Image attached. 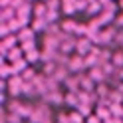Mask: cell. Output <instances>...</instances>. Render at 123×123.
<instances>
[{
	"instance_id": "obj_1",
	"label": "cell",
	"mask_w": 123,
	"mask_h": 123,
	"mask_svg": "<svg viewBox=\"0 0 123 123\" xmlns=\"http://www.w3.org/2000/svg\"><path fill=\"white\" fill-rule=\"evenodd\" d=\"M81 68H86V60L81 56H75L74 60H70V70H81Z\"/></svg>"
},
{
	"instance_id": "obj_2",
	"label": "cell",
	"mask_w": 123,
	"mask_h": 123,
	"mask_svg": "<svg viewBox=\"0 0 123 123\" xmlns=\"http://www.w3.org/2000/svg\"><path fill=\"white\" fill-rule=\"evenodd\" d=\"M89 78H91V80H97V81H103V80H105V72L101 70V68H97V66H95V68H91Z\"/></svg>"
},
{
	"instance_id": "obj_3",
	"label": "cell",
	"mask_w": 123,
	"mask_h": 123,
	"mask_svg": "<svg viewBox=\"0 0 123 123\" xmlns=\"http://www.w3.org/2000/svg\"><path fill=\"white\" fill-rule=\"evenodd\" d=\"M111 64L115 66V68H123V52H117V54H113L111 56Z\"/></svg>"
},
{
	"instance_id": "obj_4",
	"label": "cell",
	"mask_w": 123,
	"mask_h": 123,
	"mask_svg": "<svg viewBox=\"0 0 123 123\" xmlns=\"http://www.w3.org/2000/svg\"><path fill=\"white\" fill-rule=\"evenodd\" d=\"M75 50H78L80 54H87V52L91 50V44H89V40H81L78 46H75Z\"/></svg>"
},
{
	"instance_id": "obj_5",
	"label": "cell",
	"mask_w": 123,
	"mask_h": 123,
	"mask_svg": "<svg viewBox=\"0 0 123 123\" xmlns=\"http://www.w3.org/2000/svg\"><path fill=\"white\" fill-rule=\"evenodd\" d=\"M78 111H80L81 115H89V111H91V109H89V103H80V105H78Z\"/></svg>"
},
{
	"instance_id": "obj_6",
	"label": "cell",
	"mask_w": 123,
	"mask_h": 123,
	"mask_svg": "<svg viewBox=\"0 0 123 123\" xmlns=\"http://www.w3.org/2000/svg\"><path fill=\"white\" fill-rule=\"evenodd\" d=\"M56 18H58V12H56V10H48V14H46V22H48V24H52Z\"/></svg>"
},
{
	"instance_id": "obj_7",
	"label": "cell",
	"mask_w": 123,
	"mask_h": 123,
	"mask_svg": "<svg viewBox=\"0 0 123 123\" xmlns=\"http://www.w3.org/2000/svg\"><path fill=\"white\" fill-rule=\"evenodd\" d=\"M24 58H26L28 62H36V60L40 58V56H38V52H36V50H32V52H28V54H26Z\"/></svg>"
},
{
	"instance_id": "obj_8",
	"label": "cell",
	"mask_w": 123,
	"mask_h": 123,
	"mask_svg": "<svg viewBox=\"0 0 123 123\" xmlns=\"http://www.w3.org/2000/svg\"><path fill=\"white\" fill-rule=\"evenodd\" d=\"M70 119H72V123H83V115L81 113H72Z\"/></svg>"
},
{
	"instance_id": "obj_9",
	"label": "cell",
	"mask_w": 123,
	"mask_h": 123,
	"mask_svg": "<svg viewBox=\"0 0 123 123\" xmlns=\"http://www.w3.org/2000/svg\"><path fill=\"white\" fill-rule=\"evenodd\" d=\"M46 4H48V10H56L60 2H58V0H50V2H46ZM56 12H58V10H56Z\"/></svg>"
},
{
	"instance_id": "obj_10",
	"label": "cell",
	"mask_w": 123,
	"mask_h": 123,
	"mask_svg": "<svg viewBox=\"0 0 123 123\" xmlns=\"http://www.w3.org/2000/svg\"><path fill=\"white\" fill-rule=\"evenodd\" d=\"M97 95H101V97H103V95H107V87L103 86V83H101V86L97 87Z\"/></svg>"
},
{
	"instance_id": "obj_11",
	"label": "cell",
	"mask_w": 123,
	"mask_h": 123,
	"mask_svg": "<svg viewBox=\"0 0 123 123\" xmlns=\"http://www.w3.org/2000/svg\"><path fill=\"white\" fill-rule=\"evenodd\" d=\"M99 121H101L99 115H89V117H87V123H99Z\"/></svg>"
},
{
	"instance_id": "obj_12",
	"label": "cell",
	"mask_w": 123,
	"mask_h": 123,
	"mask_svg": "<svg viewBox=\"0 0 123 123\" xmlns=\"http://www.w3.org/2000/svg\"><path fill=\"white\" fill-rule=\"evenodd\" d=\"M99 8H101L99 4H95V6H93V4H89V12H91V14H93V12H99Z\"/></svg>"
},
{
	"instance_id": "obj_13",
	"label": "cell",
	"mask_w": 123,
	"mask_h": 123,
	"mask_svg": "<svg viewBox=\"0 0 123 123\" xmlns=\"http://www.w3.org/2000/svg\"><path fill=\"white\" fill-rule=\"evenodd\" d=\"M121 6H123V0H121Z\"/></svg>"
},
{
	"instance_id": "obj_14",
	"label": "cell",
	"mask_w": 123,
	"mask_h": 123,
	"mask_svg": "<svg viewBox=\"0 0 123 123\" xmlns=\"http://www.w3.org/2000/svg\"><path fill=\"white\" fill-rule=\"evenodd\" d=\"M48 2H50V0H48Z\"/></svg>"
},
{
	"instance_id": "obj_15",
	"label": "cell",
	"mask_w": 123,
	"mask_h": 123,
	"mask_svg": "<svg viewBox=\"0 0 123 123\" xmlns=\"http://www.w3.org/2000/svg\"><path fill=\"white\" fill-rule=\"evenodd\" d=\"M26 2H28V0H26Z\"/></svg>"
}]
</instances>
